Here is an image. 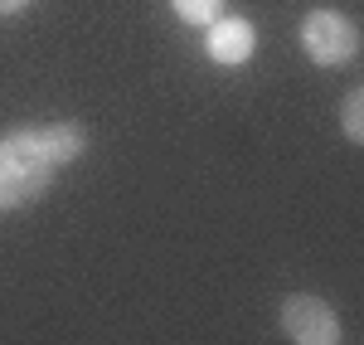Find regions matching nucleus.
Wrapping results in <instances>:
<instances>
[{
  "instance_id": "1",
  "label": "nucleus",
  "mask_w": 364,
  "mask_h": 345,
  "mask_svg": "<svg viewBox=\"0 0 364 345\" xmlns=\"http://www.w3.org/2000/svg\"><path fill=\"white\" fill-rule=\"evenodd\" d=\"M54 185V166L44 161L34 127H15L0 137V209H25Z\"/></svg>"
},
{
  "instance_id": "2",
  "label": "nucleus",
  "mask_w": 364,
  "mask_h": 345,
  "mask_svg": "<svg viewBox=\"0 0 364 345\" xmlns=\"http://www.w3.org/2000/svg\"><path fill=\"white\" fill-rule=\"evenodd\" d=\"M301 49L321 68H345V63H355V54H360V29H355V20L345 10L316 5L306 20H301Z\"/></svg>"
},
{
  "instance_id": "3",
  "label": "nucleus",
  "mask_w": 364,
  "mask_h": 345,
  "mask_svg": "<svg viewBox=\"0 0 364 345\" xmlns=\"http://www.w3.org/2000/svg\"><path fill=\"white\" fill-rule=\"evenodd\" d=\"M282 331L291 345H336L340 341V317L326 297H311V292H296L282 302Z\"/></svg>"
},
{
  "instance_id": "4",
  "label": "nucleus",
  "mask_w": 364,
  "mask_h": 345,
  "mask_svg": "<svg viewBox=\"0 0 364 345\" xmlns=\"http://www.w3.org/2000/svg\"><path fill=\"white\" fill-rule=\"evenodd\" d=\"M204 54L214 58L219 68H238L257 54V29L243 20V15H219L209 34H204Z\"/></svg>"
},
{
  "instance_id": "5",
  "label": "nucleus",
  "mask_w": 364,
  "mask_h": 345,
  "mask_svg": "<svg viewBox=\"0 0 364 345\" xmlns=\"http://www.w3.org/2000/svg\"><path fill=\"white\" fill-rule=\"evenodd\" d=\"M34 137H39V151H44V161L54 171L58 166H73L87 151V142H92V132L83 122H49V127H34Z\"/></svg>"
},
{
  "instance_id": "6",
  "label": "nucleus",
  "mask_w": 364,
  "mask_h": 345,
  "mask_svg": "<svg viewBox=\"0 0 364 345\" xmlns=\"http://www.w3.org/2000/svg\"><path fill=\"white\" fill-rule=\"evenodd\" d=\"M340 127H345V142L364 146V87H350L345 102H340Z\"/></svg>"
},
{
  "instance_id": "7",
  "label": "nucleus",
  "mask_w": 364,
  "mask_h": 345,
  "mask_svg": "<svg viewBox=\"0 0 364 345\" xmlns=\"http://www.w3.org/2000/svg\"><path fill=\"white\" fill-rule=\"evenodd\" d=\"M170 10L185 20V25H214L219 15H224V0H170Z\"/></svg>"
},
{
  "instance_id": "8",
  "label": "nucleus",
  "mask_w": 364,
  "mask_h": 345,
  "mask_svg": "<svg viewBox=\"0 0 364 345\" xmlns=\"http://www.w3.org/2000/svg\"><path fill=\"white\" fill-rule=\"evenodd\" d=\"M29 10V0H0V15H5V20H15V15H25Z\"/></svg>"
},
{
  "instance_id": "9",
  "label": "nucleus",
  "mask_w": 364,
  "mask_h": 345,
  "mask_svg": "<svg viewBox=\"0 0 364 345\" xmlns=\"http://www.w3.org/2000/svg\"><path fill=\"white\" fill-rule=\"evenodd\" d=\"M336 345H340V341H336Z\"/></svg>"
}]
</instances>
